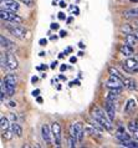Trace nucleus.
Returning <instances> with one entry per match:
<instances>
[{
	"label": "nucleus",
	"mask_w": 138,
	"mask_h": 148,
	"mask_svg": "<svg viewBox=\"0 0 138 148\" xmlns=\"http://www.w3.org/2000/svg\"><path fill=\"white\" fill-rule=\"evenodd\" d=\"M133 136H135V139H136V141H138V131L133 132Z\"/></svg>",
	"instance_id": "nucleus-35"
},
{
	"label": "nucleus",
	"mask_w": 138,
	"mask_h": 148,
	"mask_svg": "<svg viewBox=\"0 0 138 148\" xmlns=\"http://www.w3.org/2000/svg\"><path fill=\"white\" fill-rule=\"evenodd\" d=\"M40 93V90H35V91H32V96H38V95Z\"/></svg>",
	"instance_id": "nucleus-31"
},
{
	"label": "nucleus",
	"mask_w": 138,
	"mask_h": 148,
	"mask_svg": "<svg viewBox=\"0 0 138 148\" xmlns=\"http://www.w3.org/2000/svg\"><path fill=\"white\" fill-rule=\"evenodd\" d=\"M132 34H133V35H135V36H136V38L138 39V29H135V30H133V32H132Z\"/></svg>",
	"instance_id": "nucleus-32"
},
{
	"label": "nucleus",
	"mask_w": 138,
	"mask_h": 148,
	"mask_svg": "<svg viewBox=\"0 0 138 148\" xmlns=\"http://www.w3.org/2000/svg\"><path fill=\"white\" fill-rule=\"evenodd\" d=\"M60 6H61V8H65V6H66V4H65L64 1H60Z\"/></svg>",
	"instance_id": "nucleus-43"
},
{
	"label": "nucleus",
	"mask_w": 138,
	"mask_h": 148,
	"mask_svg": "<svg viewBox=\"0 0 138 148\" xmlns=\"http://www.w3.org/2000/svg\"><path fill=\"white\" fill-rule=\"evenodd\" d=\"M135 107H136V101L129 98L127 101V105H126V107H124V112H129V111H132Z\"/></svg>",
	"instance_id": "nucleus-21"
},
{
	"label": "nucleus",
	"mask_w": 138,
	"mask_h": 148,
	"mask_svg": "<svg viewBox=\"0 0 138 148\" xmlns=\"http://www.w3.org/2000/svg\"><path fill=\"white\" fill-rule=\"evenodd\" d=\"M0 127H1V131H5L8 128H10V125H9V120L5 118L4 116H1L0 118Z\"/></svg>",
	"instance_id": "nucleus-20"
},
{
	"label": "nucleus",
	"mask_w": 138,
	"mask_h": 148,
	"mask_svg": "<svg viewBox=\"0 0 138 148\" xmlns=\"http://www.w3.org/2000/svg\"><path fill=\"white\" fill-rule=\"evenodd\" d=\"M10 127H11V130H13V132H14L15 136H18V137H21L23 136V128H21V126H20L19 123L14 122V123H11Z\"/></svg>",
	"instance_id": "nucleus-17"
},
{
	"label": "nucleus",
	"mask_w": 138,
	"mask_h": 148,
	"mask_svg": "<svg viewBox=\"0 0 138 148\" xmlns=\"http://www.w3.org/2000/svg\"><path fill=\"white\" fill-rule=\"evenodd\" d=\"M4 82H5V87H6V95L11 97L15 93V87H16L15 75H6L5 79H4Z\"/></svg>",
	"instance_id": "nucleus-5"
},
{
	"label": "nucleus",
	"mask_w": 138,
	"mask_h": 148,
	"mask_svg": "<svg viewBox=\"0 0 138 148\" xmlns=\"http://www.w3.org/2000/svg\"><path fill=\"white\" fill-rule=\"evenodd\" d=\"M128 128L131 130V132H136V131H138V126H137V122H131L128 125Z\"/></svg>",
	"instance_id": "nucleus-26"
},
{
	"label": "nucleus",
	"mask_w": 138,
	"mask_h": 148,
	"mask_svg": "<svg viewBox=\"0 0 138 148\" xmlns=\"http://www.w3.org/2000/svg\"><path fill=\"white\" fill-rule=\"evenodd\" d=\"M77 141H79L77 138H75V137H72V136H70V137H68V147H71V148L76 147Z\"/></svg>",
	"instance_id": "nucleus-25"
},
{
	"label": "nucleus",
	"mask_w": 138,
	"mask_h": 148,
	"mask_svg": "<svg viewBox=\"0 0 138 148\" xmlns=\"http://www.w3.org/2000/svg\"><path fill=\"white\" fill-rule=\"evenodd\" d=\"M23 3L25 4L26 6H32L34 5V0H23Z\"/></svg>",
	"instance_id": "nucleus-28"
},
{
	"label": "nucleus",
	"mask_w": 138,
	"mask_h": 148,
	"mask_svg": "<svg viewBox=\"0 0 138 148\" xmlns=\"http://www.w3.org/2000/svg\"><path fill=\"white\" fill-rule=\"evenodd\" d=\"M46 69H47L46 65H42V66H40V67H39V70H46Z\"/></svg>",
	"instance_id": "nucleus-38"
},
{
	"label": "nucleus",
	"mask_w": 138,
	"mask_h": 148,
	"mask_svg": "<svg viewBox=\"0 0 138 148\" xmlns=\"http://www.w3.org/2000/svg\"><path fill=\"white\" fill-rule=\"evenodd\" d=\"M56 65H57V62H52L50 67H51V69H55V67H56Z\"/></svg>",
	"instance_id": "nucleus-40"
},
{
	"label": "nucleus",
	"mask_w": 138,
	"mask_h": 148,
	"mask_svg": "<svg viewBox=\"0 0 138 148\" xmlns=\"http://www.w3.org/2000/svg\"><path fill=\"white\" fill-rule=\"evenodd\" d=\"M19 4L14 0H3L1 1V9L11 10V11H18L19 10Z\"/></svg>",
	"instance_id": "nucleus-10"
},
{
	"label": "nucleus",
	"mask_w": 138,
	"mask_h": 148,
	"mask_svg": "<svg viewBox=\"0 0 138 148\" xmlns=\"http://www.w3.org/2000/svg\"><path fill=\"white\" fill-rule=\"evenodd\" d=\"M137 38L133 34H127L126 35V38H124V41H126V44H128V45H131V46H133V45H136L137 42Z\"/></svg>",
	"instance_id": "nucleus-19"
},
{
	"label": "nucleus",
	"mask_w": 138,
	"mask_h": 148,
	"mask_svg": "<svg viewBox=\"0 0 138 148\" xmlns=\"http://www.w3.org/2000/svg\"><path fill=\"white\" fill-rule=\"evenodd\" d=\"M120 52L121 54H123L124 56H131L133 55V47L131 45L126 44V45H121L120 46Z\"/></svg>",
	"instance_id": "nucleus-15"
},
{
	"label": "nucleus",
	"mask_w": 138,
	"mask_h": 148,
	"mask_svg": "<svg viewBox=\"0 0 138 148\" xmlns=\"http://www.w3.org/2000/svg\"><path fill=\"white\" fill-rule=\"evenodd\" d=\"M13 134H14V132H13V130H11V127L5 131H3V137L5 139H11L13 138Z\"/></svg>",
	"instance_id": "nucleus-22"
},
{
	"label": "nucleus",
	"mask_w": 138,
	"mask_h": 148,
	"mask_svg": "<svg viewBox=\"0 0 138 148\" xmlns=\"http://www.w3.org/2000/svg\"><path fill=\"white\" fill-rule=\"evenodd\" d=\"M105 111H106V113L108 114V117L111 118V121L115 120V117H116V106H115V101L106 100V102H105Z\"/></svg>",
	"instance_id": "nucleus-9"
},
{
	"label": "nucleus",
	"mask_w": 138,
	"mask_h": 148,
	"mask_svg": "<svg viewBox=\"0 0 138 148\" xmlns=\"http://www.w3.org/2000/svg\"><path fill=\"white\" fill-rule=\"evenodd\" d=\"M123 80V86L127 90H129V91H136L137 90V84H136V81L135 80H132V79H122Z\"/></svg>",
	"instance_id": "nucleus-13"
},
{
	"label": "nucleus",
	"mask_w": 138,
	"mask_h": 148,
	"mask_svg": "<svg viewBox=\"0 0 138 148\" xmlns=\"http://www.w3.org/2000/svg\"><path fill=\"white\" fill-rule=\"evenodd\" d=\"M39 44H40V46H45V45L47 44V40L46 39H41L39 41Z\"/></svg>",
	"instance_id": "nucleus-30"
},
{
	"label": "nucleus",
	"mask_w": 138,
	"mask_h": 148,
	"mask_svg": "<svg viewBox=\"0 0 138 148\" xmlns=\"http://www.w3.org/2000/svg\"><path fill=\"white\" fill-rule=\"evenodd\" d=\"M79 46H80L81 49H83V47H85V45H83L82 42H80V44H79Z\"/></svg>",
	"instance_id": "nucleus-45"
},
{
	"label": "nucleus",
	"mask_w": 138,
	"mask_h": 148,
	"mask_svg": "<svg viewBox=\"0 0 138 148\" xmlns=\"http://www.w3.org/2000/svg\"><path fill=\"white\" fill-rule=\"evenodd\" d=\"M41 136H42V139L45 141L46 145H51L52 143V139H54V137H52V131L47 125H42V127H41Z\"/></svg>",
	"instance_id": "nucleus-8"
},
{
	"label": "nucleus",
	"mask_w": 138,
	"mask_h": 148,
	"mask_svg": "<svg viewBox=\"0 0 138 148\" xmlns=\"http://www.w3.org/2000/svg\"><path fill=\"white\" fill-rule=\"evenodd\" d=\"M9 106H10V107H16V103H15V102H13V101H11L10 103H9Z\"/></svg>",
	"instance_id": "nucleus-37"
},
{
	"label": "nucleus",
	"mask_w": 138,
	"mask_h": 148,
	"mask_svg": "<svg viewBox=\"0 0 138 148\" xmlns=\"http://www.w3.org/2000/svg\"><path fill=\"white\" fill-rule=\"evenodd\" d=\"M50 27L52 29V30H59V29H60V25H59L57 23H52L51 25H50Z\"/></svg>",
	"instance_id": "nucleus-29"
},
{
	"label": "nucleus",
	"mask_w": 138,
	"mask_h": 148,
	"mask_svg": "<svg viewBox=\"0 0 138 148\" xmlns=\"http://www.w3.org/2000/svg\"><path fill=\"white\" fill-rule=\"evenodd\" d=\"M133 30H135V29H132L131 26L128 25V24H124L123 26H121V31H123L126 35H127V34H132Z\"/></svg>",
	"instance_id": "nucleus-23"
},
{
	"label": "nucleus",
	"mask_w": 138,
	"mask_h": 148,
	"mask_svg": "<svg viewBox=\"0 0 138 148\" xmlns=\"http://www.w3.org/2000/svg\"><path fill=\"white\" fill-rule=\"evenodd\" d=\"M66 69H67L66 65H62V66H61V71H65V70H66Z\"/></svg>",
	"instance_id": "nucleus-44"
},
{
	"label": "nucleus",
	"mask_w": 138,
	"mask_h": 148,
	"mask_svg": "<svg viewBox=\"0 0 138 148\" xmlns=\"http://www.w3.org/2000/svg\"><path fill=\"white\" fill-rule=\"evenodd\" d=\"M36 101H38L39 103H42V98L41 97H38V98H36Z\"/></svg>",
	"instance_id": "nucleus-39"
},
{
	"label": "nucleus",
	"mask_w": 138,
	"mask_h": 148,
	"mask_svg": "<svg viewBox=\"0 0 138 148\" xmlns=\"http://www.w3.org/2000/svg\"><path fill=\"white\" fill-rule=\"evenodd\" d=\"M6 29L9 30L11 35L18 39H24L26 36V30L23 26H20L19 24H15V23L9 24V25H6Z\"/></svg>",
	"instance_id": "nucleus-4"
},
{
	"label": "nucleus",
	"mask_w": 138,
	"mask_h": 148,
	"mask_svg": "<svg viewBox=\"0 0 138 148\" xmlns=\"http://www.w3.org/2000/svg\"><path fill=\"white\" fill-rule=\"evenodd\" d=\"M85 131H86V130L83 128V125H82L81 122L72 123V125L70 126V136L77 138V139H79V142H82Z\"/></svg>",
	"instance_id": "nucleus-2"
},
{
	"label": "nucleus",
	"mask_w": 138,
	"mask_h": 148,
	"mask_svg": "<svg viewBox=\"0 0 138 148\" xmlns=\"http://www.w3.org/2000/svg\"><path fill=\"white\" fill-rule=\"evenodd\" d=\"M123 67L126 70H128V71H137V70H138V60L129 57V59H127L124 61Z\"/></svg>",
	"instance_id": "nucleus-12"
},
{
	"label": "nucleus",
	"mask_w": 138,
	"mask_h": 148,
	"mask_svg": "<svg viewBox=\"0 0 138 148\" xmlns=\"http://www.w3.org/2000/svg\"><path fill=\"white\" fill-rule=\"evenodd\" d=\"M10 118H11V120H13L14 122H16V116H15L14 113H11V114H10Z\"/></svg>",
	"instance_id": "nucleus-34"
},
{
	"label": "nucleus",
	"mask_w": 138,
	"mask_h": 148,
	"mask_svg": "<svg viewBox=\"0 0 138 148\" xmlns=\"http://www.w3.org/2000/svg\"><path fill=\"white\" fill-rule=\"evenodd\" d=\"M124 18H137L138 16V8H132V9H128L123 13Z\"/></svg>",
	"instance_id": "nucleus-18"
},
{
	"label": "nucleus",
	"mask_w": 138,
	"mask_h": 148,
	"mask_svg": "<svg viewBox=\"0 0 138 148\" xmlns=\"http://www.w3.org/2000/svg\"><path fill=\"white\" fill-rule=\"evenodd\" d=\"M60 36H61V38H65V36H66V31L61 30V31H60Z\"/></svg>",
	"instance_id": "nucleus-33"
},
{
	"label": "nucleus",
	"mask_w": 138,
	"mask_h": 148,
	"mask_svg": "<svg viewBox=\"0 0 138 148\" xmlns=\"http://www.w3.org/2000/svg\"><path fill=\"white\" fill-rule=\"evenodd\" d=\"M0 42H1V47L5 49V50H13L14 49V44L8 38H5L4 35L0 36Z\"/></svg>",
	"instance_id": "nucleus-14"
},
{
	"label": "nucleus",
	"mask_w": 138,
	"mask_h": 148,
	"mask_svg": "<svg viewBox=\"0 0 138 148\" xmlns=\"http://www.w3.org/2000/svg\"><path fill=\"white\" fill-rule=\"evenodd\" d=\"M51 131H52V137H54L55 145L60 147L61 146V126L57 122H54L51 125Z\"/></svg>",
	"instance_id": "nucleus-6"
},
{
	"label": "nucleus",
	"mask_w": 138,
	"mask_h": 148,
	"mask_svg": "<svg viewBox=\"0 0 138 148\" xmlns=\"http://www.w3.org/2000/svg\"><path fill=\"white\" fill-rule=\"evenodd\" d=\"M36 81H38V77H32V79H31V82H32V84H35Z\"/></svg>",
	"instance_id": "nucleus-41"
},
{
	"label": "nucleus",
	"mask_w": 138,
	"mask_h": 148,
	"mask_svg": "<svg viewBox=\"0 0 138 148\" xmlns=\"http://www.w3.org/2000/svg\"><path fill=\"white\" fill-rule=\"evenodd\" d=\"M6 62H8V57L6 54H1V67H6Z\"/></svg>",
	"instance_id": "nucleus-27"
},
{
	"label": "nucleus",
	"mask_w": 138,
	"mask_h": 148,
	"mask_svg": "<svg viewBox=\"0 0 138 148\" xmlns=\"http://www.w3.org/2000/svg\"><path fill=\"white\" fill-rule=\"evenodd\" d=\"M108 72H109V75L117 76V77H120V79H122V76H121V73L118 72V70L115 69V67H109V69H108Z\"/></svg>",
	"instance_id": "nucleus-24"
},
{
	"label": "nucleus",
	"mask_w": 138,
	"mask_h": 148,
	"mask_svg": "<svg viewBox=\"0 0 138 148\" xmlns=\"http://www.w3.org/2000/svg\"><path fill=\"white\" fill-rule=\"evenodd\" d=\"M59 18L61 19V20H64V19H65V14H64V13H60V14H59Z\"/></svg>",
	"instance_id": "nucleus-36"
},
{
	"label": "nucleus",
	"mask_w": 138,
	"mask_h": 148,
	"mask_svg": "<svg viewBox=\"0 0 138 148\" xmlns=\"http://www.w3.org/2000/svg\"><path fill=\"white\" fill-rule=\"evenodd\" d=\"M6 57H8V62H6V67L11 70V71H14V70H16L19 67V62H18V60H16V57L15 55L13 54H6Z\"/></svg>",
	"instance_id": "nucleus-11"
},
{
	"label": "nucleus",
	"mask_w": 138,
	"mask_h": 148,
	"mask_svg": "<svg viewBox=\"0 0 138 148\" xmlns=\"http://www.w3.org/2000/svg\"><path fill=\"white\" fill-rule=\"evenodd\" d=\"M106 86L109 90H113V88H122L123 87V80L120 79L117 76H109L108 81L106 82Z\"/></svg>",
	"instance_id": "nucleus-7"
},
{
	"label": "nucleus",
	"mask_w": 138,
	"mask_h": 148,
	"mask_svg": "<svg viewBox=\"0 0 138 148\" xmlns=\"http://www.w3.org/2000/svg\"><path fill=\"white\" fill-rule=\"evenodd\" d=\"M1 1H3V0H1Z\"/></svg>",
	"instance_id": "nucleus-48"
},
{
	"label": "nucleus",
	"mask_w": 138,
	"mask_h": 148,
	"mask_svg": "<svg viewBox=\"0 0 138 148\" xmlns=\"http://www.w3.org/2000/svg\"><path fill=\"white\" fill-rule=\"evenodd\" d=\"M137 126H138V121H137Z\"/></svg>",
	"instance_id": "nucleus-47"
},
{
	"label": "nucleus",
	"mask_w": 138,
	"mask_h": 148,
	"mask_svg": "<svg viewBox=\"0 0 138 148\" xmlns=\"http://www.w3.org/2000/svg\"><path fill=\"white\" fill-rule=\"evenodd\" d=\"M132 1H133V3H135V1H138V0H132Z\"/></svg>",
	"instance_id": "nucleus-46"
},
{
	"label": "nucleus",
	"mask_w": 138,
	"mask_h": 148,
	"mask_svg": "<svg viewBox=\"0 0 138 148\" xmlns=\"http://www.w3.org/2000/svg\"><path fill=\"white\" fill-rule=\"evenodd\" d=\"M0 18L5 21H9V23H15V24H21L23 23V19L20 16L15 15V11H11V10H6V9H1L0 11Z\"/></svg>",
	"instance_id": "nucleus-3"
},
{
	"label": "nucleus",
	"mask_w": 138,
	"mask_h": 148,
	"mask_svg": "<svg viewBox=\"0 0 138 148\" xmlns=\"http://www.w3.org/2000/svg\"><path fill=\"white\" fill-rule=\"evenodd\" d=\"M116 137L118 138L121 142H123V141H129V139H131V136H129L127 132H126V131L122 128V127H120V128H118V132H117Z\"/></svg>",
	"instance_id": "nucleus-16"
},
{
	"label": "nucleus",
	"mask_w": 138,
	"mask_h": 148,
	"mask_svg": "<svg viewBox=\"0 0 138 148\" xmlns=\"http://www.w3.org/2000/svg\"><path fill=\"white\" fill-rule=\"evenodd\" d=\"M70 62H72V64L76 62V57H71V59H70Z\"/></svg>",
	"instance_id": "nucleus-42"
},
{
	"label": "nucleus",
	"mask_w": 138,
	"mask_h": 148,
	"mask_svg": "<svg viewBox=\"0 0 138 148\" xmlns=\"http://www.w3.org/2000/svg\"><path fill=\"white\" fill-rule=\"evenodd\" d=\"M92 118L96 122H98L105 130L112 131V121L106 113V111H102L100 107H93L92 108Z\"/></svg>",
	"instance_id": "nucleus-1"
}]
</instances>
